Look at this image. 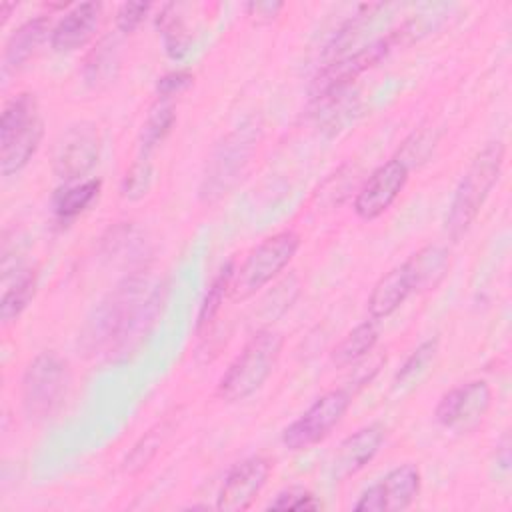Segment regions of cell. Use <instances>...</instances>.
<instances>
[{"mask_svg": "<svg viewBox=\"0 0 512 512\" xmlns=\"http://www.w3.org/2000/svg\"><path fill=\"white\" fill-rule=\"evenodd\" d=\"M152 304L154 298L142 296V284L138 280H124L88 320L82 334L86 348L92 352L124 346L138 330H142L146 324L144 318H152Z\"/></svg>", "mask_w": 512, "mask_h": 512, "instance_id": "obj_1", "label": "cell"}, {"mask_svg": "<svg viewBox=\"0 0 512 512\" xmlns=\"http://www.w3.org/2000/svg\"><path fill=\"white\" fill-rule=\"evenodd\" d=\"M504 164V144L500 140L486 144L470 162L464 176L460 178L454 198L450 202L444 230L456 242L460 240L476 216L480 214L486 198L496 186Z\"/></svg>", "mask_w": 512, "mask_h": 512, "instance_id": "obj_2", "label": "cell"}, {"mask_svg": "<svg viewBox=\"0 0 512 512\" xmlns=\"http://www.w3.org/2000/svg\"><path fill=\"white\" fill-rule=\"evenodd\" d=\"M284 338L272 328L256 330L240 354L220 376L216 396L224 402H242L252 396L274 372Z\"/></svg>", "mask_w": 512, "mask_h": 512, "instance_id": "obj_3", "label": "cell"}, {"mask_svg": "<svg viewBox=\"0 0 512 512\" xmlns=\"http://www.w3.org/2000/svg\"><path fill=\"white\" fill-rule=\"evenodd\" d=\"M44 136V120L32 92H20L4 104L0 118V172H20L38 152Z\"/></svg>", "mask_w": 512, "mask_h": 512, "instance_id": "obj_4", "label": "cell"}, {"mask_svg": "<svg viewBox=\"0 0 512 512\" xmlns=\"http://www.w3.org/2000/svg\"><path fill=\"white\" fill-rule=\"evenodd\" d=\"M70 386L68 362L56 352H40L24 370L20 398L24 414L34 422L52 418Z\"/></svg>", "mask_w": 512, "mask_h": 512, "instance_id": "obj_5", "label": "cell"}, {"mask_svg": "<svg viewBox=\"0 0 512 512\" xmlns=\"http://www.w3.org/2000/svg\"><path fill=\"white\" fill-rule=\"evenodd\" d=\"M298 248L300 236L294 230H282L262 240L234 270L230 298L234 302H242L254 296L290 264Z\"/></svg>", "mask_w": 512, "mask_h": 512, "instance_id": "obj_6", "label": "cell"}, {"mask_svg": "<svg viewBox=\"0 0 512 512\" xmlns=\"http://www.w3.org/2000/svg\"><path fill=\"white\" fill-rule=\"evenodd\" d=\"M352 394L346 388H336L316 398L304 414H300L282 432V444L288 450H304L324 440L332 428L342 420Z\"/></svg>", "mask_w": 512, "mask_h": 512, "instance_id": "obj_7", "label": "cell"}, {"mask_svg": "<svg viewBox=\"0 0 512 512\" xmlns=\"http://www.w3.org/2000/svg\"><path fill=\"white\" fill-rule=\"evenodd\" d=\"M100 156V134L94 122L82 120L70 124L58 138L54 156H52V170L54 174L72 184L86 176L98 162Z\"/></svg>", "mask_w": 512, "mask_h": 512, "instance_id": "obj_8", "label": "cell"}, {"mask_svg": "<svg viewBox=\"0 0 512 512\" xmlns=\"http://www.w3.org/2000/svg\"><path fill=\"white\" fill-rule=\"evenodd\" d=\"M422 474L416 464H400L372 484L354 504L356 512L406 510L420 494Z\"/></svg>", "mask_w": 512, "mask_h": 512, "instance_id": "obj_9", "label": "cell"}, {"mask_svg": "<svg viewBox=\"0 0 512 512\" xmlns=\"http://www.w3.org/2000/svg\"><path fill=\"white\" fill-rule=\"evenodd\" d=\"M396 36L390 34L386 38H380L372 42L370 46L358 50L352 56H344L340 60H334L328 68H324L312 86V98L314 100H330L338 94H342L362 72L378 64L394 46Z\"/></svg>", "mask_w": 512, "mask_h": 512, "instance_id": "obj_10", "label": "cell"}, {"mask_svg": "<svg viewBox=\"0 0 512 512\" xmlns=\"http://www.w3.org/2000/svg\"><path fill=\"white\" fill-rule=\"evenodd\" d=\"M408 166L404 160L390 158L380 164L360 186L354 198V212L362 220H376L400 196L408 182Z\"/></svg>", "mask_w": 512, "mask_h": 512, "instance_id": "obj_11", "label": "cell"}, {"mask_svg": "<svg viewBox=\"0 0 512 512\" xmlns=\"http://www.w3.org/2000/svg\"><path fill=\"white\" fill-rule=\"evenodd\" d=\"M492 390L484 380H470L466 384L450 388L438 402L434 416L444 428L470 430L474 428L490 408Z\"/></svg>", "mask_w": 512, "mask_h": 512, "instance_id": "obj_12", "label": "cell"}, {"mask_svg": "<svg viewBox=\"0 0 512 512\" xmlns=\"http://www.w3.org/2000/svg\"><path fill=\"white\" fill-rule=\"evenodd\" d=\"M270 472L272 464L264 456H250L234 464L220 486L216 508L224 512H240L250 508L254 498L264 488Z\"/></svg>", "mask_w": 512, "mask_h": 512, "instance_id": "obj_13", "label": "cell"}, {"mask_svg": "<svg viewBox=\"0 0 512 512\" xmlns=\"http://www.w3.org/2000/svg\"><path fill=\"white\" fill-rule=\"evenodd\" d=\"M102 16V4L82 2L72 6L52 28L50 46L54 52H72L90 42Z\"/></svg>", "mask_w": 512, "mask_h": 512, "instance_id": "obj_14", "label": "cell"}, {"mask_svg": "<svg viewBox=\"0 0 512 512\" xmlns=\"http://www.w3.org/2000/svg\"><path fill=\"white\" fill-rule=\"evenodd\" d=\"M384 436H386L384 426L378 422H372L356 430L348 438H344L332 460L334 478L342 480L360 472L376 456V452L384 442Z\"/></svg>", "mask_w": 512, "mask_h": 512, "instance_id": "obj_15", "label": "cell"}, {"mask_svg": "<svg viewBox=\"0 0 512 512\" xmlns=\"http://www.w3.org/2000/svg\"><path fill=\"white\" fill-rule=\"evenodd\" d=\"M402 268L408 276L412 294L428 292V290H434L448 274L450 252L444 246L426 244L420 250H416L414 254H410L402 262Z\"/></svg>", "mask_w": 512, "mask_h": 512, "instance_id": "obj_16", "label": "cell"}, {"mask_svg": "<svg viewBox=\"0 0 512 512\" xmlns=\"http://www.w3.org/2000/svg\"><path fill=\"white\" fill-rule=\"evenodd\" d=\"M48 32L52 30L46 16L32 18L14 30L4 48V72H16L22 68L44 44Z\"/></svg>", "mask_w": 512, "mask_h": 512, "instance_id": "obj_17", "label": "cell"}, {"mask_svg": "<svg viewBox=\"0 0 512 512\" xmlns=\"http://www.w3.org/2000/svg\"><path fill=\"white\" fill-rule=\"evenodd\" d=\"M410 294H412V288H410L408 276L402 264H398L374 284L368 296V312L372 320H382L394 314Z\"/></svg>", "mask_w": 512, "mask_h": 512, "instance_id": "obj_18", "label": "cell"}, {"mask_svg": "<svg viewBox=\"0 0 512 512\" xmlns=\"http://www.w3.org/2000/svg\"><path fill=\"white\" fill-rule=\"evenodd\" d=\"M378 342V328L374 320H366L352 328L330 352V362L336 368H346L364 358Z\"/></svg>", "mask_w": 512, "mask_h": 512, "instance_id": "obj_19", "label": "cell"}, {"mask_svg": "<svg viewBox=\"0 0 512 512\" xmlns=\"http://www.w3.org/2000/svg\"><path fill=\"white\" fill-rule=\"evenodd\" d=\"M102 182L98 178H90L78 184H70L56 192L54 196V212L62 220L76 218L82 214L100 194Z\"/></svg>", "mask_w": 512, "mask_h": 512, "instance_id": "obj_20", "label": "cell"}, {"mask_svg": "<svg viewBox=\"0 0 512 512\" xmlns=\"http://www.w3.org/2000/svg\"><path fill=\"white\" fill-rule=\"evenodd\" d=\"M118 70V50H116V40L110 36L100 40L96 48L88 54L84 62V80L86 84L98 88L102 84L112 82Z\"/></svg>", "mask_w": 512, "mask_h": 512, "instance_id": "obj_21", "label": "cell"}, {"mask_svg": "<svg viewBox=\"0 0 512 512\" xmlns=\"http://www.w3.org/2000/svg\"><path fill=\"white\" fill-rule=\"evenodd\" d=\"M234 262H226L222 266V270L216 274V278L212 280L204 300H202V306L198 310V320H196V330L202 332L206 330L214 318L218 316L222 304H224V298L230 296V286H232V278H234Z\"/></svg>", "mask_w": 512, "mask_h": 512, "instance_id": "obj_22", "label": "cell"}, {"mask_svg": "<svg viewBox=\"0 0 512 512\" xmlns=\"http://www.w3.org/2000/svg\"><path fill=\"white\" fill-rule=\"evenodd\" d=\"M36 284H38L36 272L26 270L16 278V282L10 288H6L0 300V318L4 324L14 322L28 308L30 300L36 294Z\"/></svg>", "mask_w": 512, "mask_h": 512, "instance_id": "obj_23", "label": "cell"}, {"mask_svg": "<svg viewBox=\"0 0 512 512\" xmlns=\"http://www.w3.org/2000/svg\"><path fill=\"white\" fill-rule=\"evenodd\" d=\"M174 10H176L174 4H166L162 8V12L158 14V28L162 32V40H164V48H166L168 56L182 58L188 52L192 38L188 34V28L184 26L182 18Z\"/></svg>", "mask_w": 512, "mask_h": 512, "instance_id": "obj_24", "label": "cell"}, {"mask_svg": "<svg viewBox=\"0 0 512 512\" xmlns=\"http://www.w3.org/2000/svg\"><path fill=\"white\" fill-rule=\"evenodd\" d=\"M174 122H176L174 106L166 104V102H158L150 110V114L142 126V150L148 154L152 148H156L166 138V134L172 130Z\"/></svg>", "mask_w": 512, "mask_h": 512, "instance_id": "obj_25", "label": "cell"}, {"mask_svg": "<svg viewBox=\"0 0 512 512\" xmlns=\"http://www.w3.org/2000/svg\"><path fill=\"white\" fill-rule=\"evenodd\" d=\"M438 352V338H430L426 342H422L400 366V370L394 376V386H406L412 384L414 380L420 378V374L432 364L434 356Z\"/></svg>", "mask_w": 512, "mask_h": 512, "instance_id": "obj_26", "label": "cell"}, {"mask_svg": "<svg viewBox=\"0 0 512 512\" xmlns=\"http://www.w3.org/2000/svg\"><path fill=\"white\" fill-rule=\"evenodd\" d=\"M150 182H152V166L148 158H140L126 170L120 192L128 200H140L142 196H146Z\"/></svg>", "mask_w": 512, "mask_h": 512, "instance_id": "obj_27", "label": "cell"}, {"mask_svg": "<svg viewBox=\"0 0 512 512\" xmlns=\"http://www.w3.org/2000/svg\"><path fill=\"white\" fill-rule=\"evenodd\" d=\"M322 504L316 500V496L302 488L292 486L288 490H282L270 504L268 510H318Z\"/></svg>", "mask_w": 512, "mask_h": 512, "instance_id": "obj_28", "label": "cell"}, {"mask_svg": "<svg viewBox=\"0 0 512 512\" xmlns=\"http://www.w3.org/2000/svg\"><path fill=\"white\" fill-rule=\"evenodd\" d=\"M150 8V2H124L116 12V28L124 34L134 32L142 24Z\"/></svg>", "mask_w": 512, "mask_h": 512, "instance_id": "obj_29", "label": "cell"}, {"mask_svg": "<svg viewBox=\"0 0 512 512\" xmlns=\"http://www.w3.org/2000/svg\"><path fill=\"white\" fill-rule=\"evenodd\" d=\"M194 82V76L188 72V70H178V72H170V74H164L158 84H156V90L162 98H170L174 94H180L184 90H188Z\"/></svg>", "mask_w": 512, "mask_h": 512, "instance_id": "obj_30", "label": "cell"}, {"mask_svg": "<svg viewBox=\"0 0 512 512\" xmlns=\"http://www.w3.org/2000/svg\"><path fill=\"white\" fill-rule=\"evenodd\" d=\"M282 8H284L282 2H250V4H246L248 16H252L256 22L274 20Z\"/></svg>", "mask_w": 512, "mask_h": 512, "instance_id": "obj_31", "label": "cell"}, {"mask_svg": "<svg viewBox=\"0 0 512 512\" xmlns=\"http://www.w3.org/2000/svg\"><path fill=\"white\" fill-rule=\"evenodd\" d=\"M16 8V4H10V2H2L0 4V16H2V24L8 20V16H10V12Z\"/></svg>", "mask_w": 512, "mask_h": 512, "instance_id": "obj_32", "label": "cell"}]
</instances>
